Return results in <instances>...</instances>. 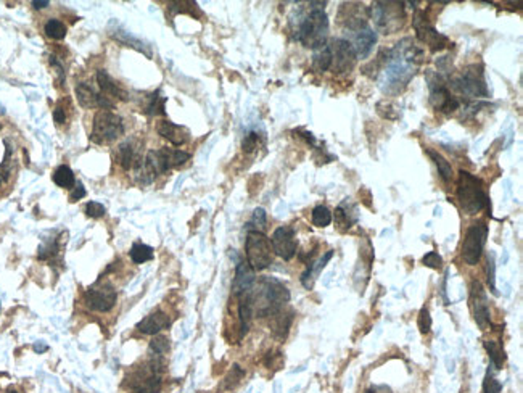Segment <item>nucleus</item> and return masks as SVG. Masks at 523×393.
<instances>
[{"label": "nucleus", "mask_w": 523, "mask_h": 393, "mask_svg": "<svg viewBox=\"0 0 523 393\" xmlns=\"http://www.w3.org/2000/svg\"><path fill=\"white\" fill-rule=\"evenodd\" d=\"M329 18L322 8H313L296 28L295 37L308 49L318 50L327 44Z\"/></svg>", "instance_id": "nucleus-1"}, {"label": "nucleus", "mask_w": 523, "mask_h": 393, "mask_svg": "<svg viewBox=\"0 0 523 393\" xmlns=\"http://www.w3.org/2000/svg\"><path fill=\"white\" fill-rule=\"evenodd\" d=\"M458 202L460 208L467 214H477L488 207L489 199L484 194L482 181L477 176L470 174L467 171H459L458 181Z\"/></svg>", "instance_id": "nucleus-2"}, {"label": "nucleus", "mask_w": 523, "mask_h": 393, "mask_svg": "<svg viewBox=\"0 0 523 393\" xmlns=\"http://www.w3.org/2000/svg\"><path fill=\"white\" fill-rule=\"evenodd\" d=\"M290 292L287 287L272 277H266L261 282V292L258 295V314L274 316L282 310V306L289 303Z\"/></svg>", "instance_id": "nucleus-3"}, {"label": "nucleus", "mask_w": 523, "mask_h": 393, "mask_svg": "<svg viewBox=\"0 0 523 393\" xmlns=\"http://www.w3.org/2000/svg\"><path fill=\"white\" fill-rule=\"evenodd\" d=\"M245 253H247V263L253 271H263L269 268L274 258L271 241L261 231L248 232Z\"/></svg>", "instance_id": "nucleus-4"}, {"label": "nucleus", "mask_w": 523, "mask_h": 393, "mask_svg": "<svg viewBox=\"0 0 523 393\" xmlns=\"http://www.w3.org/2000/svg\"><path fill=\"white\" fill-rule=\"evenodd\" d=\"M372 20L377 30L385 34H393L404 23V3L402 2H376L371 7Z\"/></svg>", "instance_id": "nucleus-5"}, {"label": "nucleus", "mask_w": 523, "mask_h": 393, "mask_svg": "<svg viewBox=\"0 0 523 393\" xmlns=\"http://www.w3.org/2000/svg\"><path fill=\"white\" fill-rule=\"evenodd\" d=\"M451 88L460 95H465L467 99H480L486 97V81H484L482 66L472 65L465 68L458 78L451 79Z\"/></svg>", "instance_id": "nucleus-6"}, {"label": "nucleus", "mask_w": 523, "mask_h": 393, "mask_svg": "<svg viewBox=\"0 0 523 393\" xmlns=\"http://www.w3.org/2000/svg\"><path fill=\"white\" fill-rule=\"evenodd\" d=\"M190 160V153L179 148H158V150H150L147 155L145 165L150 168L153 174H163V172L172 170V168L182 166L184 163Z\"/></svg>", "instance_id": "nucleus-7"}, {"label": "nucleus", "mask_w": 523, "mask_h": 393, "mask_svg": "<svg viewBox=\"0 0 523 393\" xmlns=\"http://www.w3.org/2000/svg\"><path fill=\"white\" fill-rule=\"evenodd\" d=\"M124 134L123 119L112 112H99L94 117L92 141L99 143L114 142Z\"/></svg>", "instance_id": "nucleus-8"}, {"label": "nucleus", "mask_w": 523, "mask_h": 393, "mask_svg": "<svg viewBox=\"0 0 523 393\" xmlns=\"http://www.w3.org/2000/svg\"><path fill=\"white\" fill-rule=\"evenodd\" d=\"M488 237V226L484 223H475L467 229L462 243V258L469 266H475L483 255Z\"/></svg>", "instance_id": "nucleus-9"}, {"label": "nucleus", "mask_w": 523, "mask_h": 393, "mask_svg": "<svg viewBox=\"0 0 523 393\" xmlns=\"http://www.w3.org/2000/svg\"><path fill=\"white\" fill-rule=\"evenodd\" d=\"M427 79H429L430 85V103L436 112L453 113L455 110H459L460 100L449 92V89L446 88L444 79L441 78L440 73H429Z\"/></svg>", "instance_id": "nucleus-10"}, {"label": "nucleus", "mask_w": 523, "mask_h": 393, "mask_svg": "<svg viewBox=\"0 0 523 393\" xmlns=\"http://www.w3.org/2000/svg\"><path fill=\"white\" fill-rule=\"evenodd\" d=\"M116 300L118 294L110 282H100V284L90 287L85 292V305L90 310L99 311V313H107V311L114 308Z\"/></svg>", "instance_id": "nucleus-11"}, {"label": "nucleus", "mask_w": 523, "mask_h": 393, "mask_svg": "<svg viewBox=\"0 0 523 393\" xmlns=\"http://www.w3.org/2000/svg\"><path fill=\"white\" fill-rule=\"evenodd\" d=\"M412 25H414V30L417 32V37H419V41H422L424 44L429 46L430 50L440 52V50H443L449 46L448 37L440 34V32L430 25L424 12H416L414 20H412Z\"/></svg>", "instance_id": "nucleus-12"}, {"label": "nucleus", "mask_w": 523, "mask_h": 393, "mask_svg": "<svg viewBox=\"0 0 523 393\" xmlns=\"http://www.w3.org/2000/svg\"><path fill=\"white\" fill-rule=\"evenodd\" d=\"M330 47L332 52V66L330 70H334V73L343 74L349 73L354 68L358 57L354 54L353 46L349 44V41L345 39H335Z\"/></svg>", "instance_id": "nucleus-13"}, {"label": "nucleus", "mask_w": 523, "mask_h": 393, "mask_svg": "<svg viewBox=\"0 0 523 393\" xmlns=\"http://www.w3.org/2000/svg\"><path fill=\"white\" fill-rule=\"evenodd\" d=\"M271 245L272 252H274L277 256H280L282 260L285 261H290L291 258L296 255V247H298L295 231L289 226H282L276 229L274 234H272Z\"/></svg>", "instance_id": "nucleus-14"}, {"label": "nucleus", "mask_w": 523, "mask_h": 393, "mask_svg": "<svg viewBox=\"0 0 523 393\" xmlns=\"http://www.w3.org/2000/svg\"><path fill=\"white\" fill-rule=\"evenodd\" d=\"M369 10L362 3H345L340 10V23L349 31H358L367 26Z\"/></svg>", "instance_id": "nucleus-15"}, {"label": "nucleus", "mask_w": 523, "mask_h": 393, "mask_svg": "<svg viewBox=\"0 0 523 393\" xmlns=\"http://www.w3.org/2000/svg\"><path fill=\"white\" fill-rule=\"evenodd\" d=\"M472 305L475 323L480 325V329H486L489 325V321H491V316H489L486 292H484L483 285L480 284L478 281L472 282Z\"/></svg>", "instance_id": "nucleus-16"}, {"label": "nucleus", "mask_w": 523, "mask_h": 393, "mask_svg": "<svg viewBox=\"0 0 523 393\" xmlns=\"http://www.w3.org/2000/svg\"><path fill=\"white\" fill-rule=\"evenodd\" d=\"M76 97L81 107L84 108H113L114 105L108 97H105L103 94H97L94 90L92 85L79 83L76 85Z\"/></svg>", "instance_id": "nucleus-17"}, {"label": "nucleus", "mask_w": 523, "mask_h": 393, "mask_svg": "<svg viewBox=\"0 0 523 393\" xmlns=\"http://www.w3.org/2000/svg\"><path fill=\"white\" fill-rule=\"evenodd\" d=\"M351 32H353V41L349 42V44L353 46L354 54H356L358 59H361V60L367 59L377 42L376 32H373L369 26L361 28V30H358V31H351Z\"/></svg>", "instance_id": "nucleus-18"}, {"label": "nucleus", "mask_w": 523, "mask_h": 393, "mask_svg": "<svg viewBox=\"0 0 523 393\" xmlns=\"http://www.w3.org/2000/svg\"><path fill=\"white\" fill-rule=\"evenodd\" d=\"M254 284V271L249 268L248 263L240 261L235 270V277L232 282V294L235 296H242L249 294Z\"/></svg>", "instance_id": "nucleus-19"}, {"label": "nucleus", "mask_w": 523, "mask_h": 393, "mask_svg": "<svg viewBox=\"0 0 523 393\" xmlns=\"http://www.w3.org/2000/svg\"><path fill=\"white\" fill-rule=\"evenodd\" d=\"M156 131L161 137H165L167 142H171L172 145H176V147L184 145L190 137L189 129L184 126H179V124L167 121V119H161V121L156 124Z\"/></svg>", "instance_id": "nucleus-20"}, {"label": "nucleus", "mask_w": 523, "mask_h": 393, "mask_svg": "<svg viewBox=\"0 0 523 393\" xmlns=\"http://www.w3.org/2000/svg\"><path fill=\"white\" fill-rule=\"evenodd\" d=\"M171 325V319L170 316L163 311H156V313H152L150 316H147L145 319H142L141 323L137 324V330H141L142 334L147 335H156L160 334L163 329H167Z\"/></svg>", "instance_id": "nucleus-21"}, {"label": "nucleus", "mask_w": 523, "mask_h": 393, "mask_svg": "<svg viewBox=\"0 0 523 393\" xmlns=\"http://www.w3.org/2000/svg\"><path fill=\"white\" fill-rule=\"evenodd\" d=\"M97 84L103 95L108 97H116L119 100H127V92L110 76L105 70L97 71Z\"/></svg>", "instance_id": "nucleus-22"}, {"label": "nucleus", "mask_w": 523, "mask_h": 393, "mask_svg": "<svg viewBox=\"0 0 523 393\" xmlns=\"http://www.w3.org/2000/svg\"><path fill=\"white\" fill-rule=\"evenodd\" d=\"M332 256H334V252L329 250L322 258H320L319 261L311 263V265L308 266V270H306L303 272V276H301V284L305 285V289H308V290L313 289L316 277L320 274V271L324 270L325 265H327V263L332 260Z\"/></svg>", "instance_id": "nucleus-23"}, {"label": "nucleus", "mask_w": 523, "mask_h": 393, "mask_svg": "<svg viewBox=\"0 0 523 393\" xmlns=\"http://www.w3.org/2000/svg\"><path fill=\"white\" fill-rule=\"evenodd\" d=\"M330 66H332V52H330V47L325 44L320 49L314 50L313 68L318 73H325V71L330 70Z\"/></svg>", "instance_id": "nucleus-24"}, {"label": "nucleus", "mask_w": 523, "mask_h": 393, "mask_svg": "<svg viewBox=\"0 0 523 393\" xmlns=\"http://www.w3.org/2000/svg\"><path fill=\"white\" fill-rule=\"evenodd\" d=\"M427 153H429V157L433 160L436 168H438L441 179H443L444 182H449L451 179H453V166L449 165V161L446 160L441 153H438L436 150H431V148H427Z\"/></svg>", "instance_id": "nucleus-25"}, {"label": "nucleus", "mask_w": 523, "mask_h": 393, "mask_svg": "<svg viewBox=\"0 0 523 393\" xmlns=\"http://www.w3.org/2000/svg\"><path fill=\"white\" fill-rule=\"evenodd\" d=\"M119 163H121L124 170H131L132 166L137 168L142 163L136 155V148L131 145V142H124L119 147Z\"/></svg>", "instance_id": "nucleus-26"}, {"label": "nucleus", "mask_w": 523, "mask_h": 393, "mask_svg": "<svg viewBox=\"0 0 523 393\" xmlns=\"http://www.w3.org/2000/svg\"><path fill=\"white\" fill-rule=\"evenodd\" d=\"M484 348H486L489 361H491L494 369H501L504 361H506L501 343L496 342V340H486V342H484Z\"/></svg>", "instance_id": "nucleus-27"}, {"label": "nucleus", "mask_w": 523, "mask_h": 393, "mask_svg": "<svg viewBox=\"0 0 523 393\" xmlns=\"http://www.w3.org/2000/svg\"><path fill=\"white\" fill-rule=\"evenodd\" d=\"M54 182L63 189H73L74 185V172L70 166L61 165L54 171Z\"/></svg>", "instance_id": "nucleus-28"}, {"label": "nucleus", "mask_w": 523, "mask_h": 393, "mask_svg": "<svg viewBox=\"0 0 523 393\" xmlns=\"http://www.w3.org/2000/svg\"><path fill=\"white\" fill-rule=\"evenodd\" d=\"M129 255H131L132 263H136V265H142V263H147L152 260L153 248L145 245V243H136V245L131 248V252H129Z\"/></svg>", "instance_id": "nucleus-29"}, {"label": "nucleus", "mask_w": 523, "mask_h": 393, "mask_svg": "<svg viewBox=\"0 0 523 393\" xmlns=\"http://www.w3.org/2000/svg\"><path fill=\"white\" fill-rule=\"evenodd\" d=\"M354 221H356V216H351V213H349V210L345 203L340 205V207L335 210V223H337V226L342 229V231L351 228Z\"/></svg>", "instance_id": "nucleus-30"}, {"label": "nucleus", "mask_w": 523, "mask_h": 393, "mask_svg": "<svg viewBox=\"0 0 523 393\" xmlns=\"http://www.w3.org/2000/svg\"><path fill=\"white\" fill-rule=\"evenodd\" d=\"M44 31L50 39L55 41H61L66 36V26L60 20H55V18H52V20L45 23Z\"/></svg>", "instance_id": "nucleus-31"}, {"label": "nucleus", "mask_w": 523, "mask_h": 393, "mask_svg": "<svg viewBox=\"0 0 523 393\" xmlns=\"http://www.w3.org/2000/svg\"><path fill=\"white\" fill-rule=\"evenodd\" d=\"M332 213H330V210L327 207H322V205H319V207H316L313 210V224L318 228H327L330 226V223H332Z\"/></svg>", "instance_id": "nucleus-32"}, {"label": "nucleus", "mask_w": 523, "mask_h": 393, "mask_svg": "<svg viewBox=\"0 0 523 393\" xmlns=\"http://www.w3.org/2000/svg\"><path fill=\"white\" fill-rule=\"evenodd\" d=\"M147 113L150 114H163L165 113V99L161 97L160 92L150 95V102H148Z\"/></svg>", "instance_id": "nucleus-33"}, {"label": "nucleus", "mask_w": 523, "mask_h": 393, "mask_svg": "<svg viewBox=\"0 0 523 393\" xmlns=\"http://www.w3.org/2000/svg\"><path fill=\"white\" fill-rule=\"evenodd\" d=\"M417 325H419L420 334H429L431 329V316L429 308H422L419 313V318H417Z\"/></svg>", "instance_id": "nucleus-34"}, {"label": "nucleus", "mask_w": 523, "mask_h": 393, "mask_svg": "<svg viewBox=\"0 0 523 393\" xmlns=\"http://www.w3.org/2000/svg\"><path fill=\"white\" fill-rule=\"evenodd\" d=\"M486 272H488V285H489V290L493 292L494 295H498V290H496V266H494V255L493 253H489L488 256V266H486Z\"/></svg>", "instance_id": "nucleus-35"}, {"label": "nucleus", "mask_w": 523, "mask_h": 393, "mask_svg": "<svg viewBox=\"0 0 523 393\" xmlns=\"http://www.w3.org/2000/svg\"><path fill=\"white\" fill-rule=\"evenodd\" d=\"M167 350H170V340H167L166 337H155L152 340L150 352L155 353L156 356H160V354L166 353Z\"/></svg>", "instance_id": "nucleus-36"}, {"label": "nucleus", "mask_w": 523, "mask_h": 393, "mask_svg": "<svg viewBox=\"0 0 523 393\" xmlns=\"http://www.w3.org/2000/svg\"><path fill=\"white\" fill-rule=\"evenodd\" d=\"M502 385L498 379H494L491 374L488 372V376L484 377L483 382V393H501Z\"/></svg>", "instance_id": "nucleus-37"}, {"label": "nucleus", "mask_w": 523, "mask_h": 393, "mask_svg": "<svg viewBox=\"0 0 523 393\" xmlns=\"http://www.w3.org/2000/svg\"><path fill=\"white\" fill-rule=\"evenodd\" d=\"M422 263H424L427 268H431V270H440L441 265H443V258H441L436 252H429L424 258H422Z\"/></svg>", "instance_id": "nucleus-38"}, {"label": "nucleus", "mask_w": 523, "mask_h": 393, "mask_svg": "<svg viewBox=\"0 0 523 393\" xmlns=\"http://www.w3.org/2000/svg\"><path fill=\"white\" fill-rule=\"evenodd\" d=\"M252 223L254 224V231H259V229H265L266 228V223H267V216H266V212L263 208H256L253 212V218H252Z\"/></svg>", "instance_id": "nucleus-39"}, {"label": "nucleus", "mask_w": 523, "mask_h": 393, "mask_svg": "<svg viewBox=\"0 0 523 393\" xmlns=\"http://www.w3.org/2000/svg\"><path fill=\"white\" fill-rule=\"evenodd\" d=\"M85 213H88V216L90 218H102L105 216V213H107V210H105L102 203L89 202L88 207H85Z\"/></svg>", "instance_id": "nucleus-40"}, {"label": "nucleus", "mask_w": 523, "mask_h": 393, "mask_svg": "<svg viewBox=\"0 0 523 393\" xmlns=\"http://www.w3.org/2000/svg\"><path fill=\"white\" fill-rule=\"evenodd\" d=\"M256 145H258V134L252 132V134H248V136L243 139V143H242V147H243V150H245V152H247V153L253 152V150H254V148H256Z\"/></svg>", "instance_id": "nucleus-41"}, {"label": "nucleus", "mask_w": 523, "mask_h": 393, "mask_svg": "<svg viewBox=\"0 0 523 393\" xmlns=\"http://www.w3.org/2000/svg\"><path fill=\"white\" fill-rule=\"evenodd\" d=\"M73 194H71V202H78V200L85 196V189L81 182H76V187H73Z\"/></svg>", "instance_id": "nucleus-42"}, {"label": "nucleus", "mask_w": 523, "mask_h": 393, "mask_svg": "<svg viewBox=\"0 0 523 393\" xmlns=\"http://www.w3.org/2000/svg\"><path fill=\"white\" fill-rule=\"evenodd\" d=\"M54 119H55V123H59V124H63V123L66 121V114H65V110H63V108H61V107L55 108V112H54Z\"/></svg>", "instance_id": "nucleus-43"}, {"label": "nucleus", "mask_w": 523, "mask_h": 393, "mask_svg": "<svg viewBox=\"0 0 523 393\" xmlns=\"http://www.w3.org/2000/svg\"><path fill=\"white\" fill-rule=\"evenodd\" d=\"M367 393H393L390 387L387 385H380V387H373L371 390H367Z\"/></svg>", "instance_id": "nucleus-44"}, {"label": "nucleus", "mask_w": 523, "mask_h": 393, "mask_svg": "<svg viewBox=\"0 0 523 393\" xmlns=\"http://www.w3.org/2000/svg\"><path fill=\"white\" fill-rule=\"evenodd\" d=\"M49 3H50L49 0H32V7L37 8V10L49 7Z\"/></svg>", "instance_id": "nucleus-45"}, {"label": "nucleus", "mask_w": 523, "mask_h": 393, "mask_svg": "<svg viewBox=\"0 0 523 393\" xmlns=\"http://www.w3.org/2000/svg\"><path fill=\"white\" fill-rule=\"evenodd\" d=\"M36 352H44V350H47V347H44V345H42V347H41V345H36Z\"/></svg>", "instance_id": "nucleus-46"}, {"label": "nucleus", "mask_w": 523, "mask_h": 393, "mask_svg": "<svg viewBox=\"0 0 523 393\" xmlns=\"http://www.w3.org/2000/svg\"><path fill=\"white\" fill-rule=\"evenodd\" d=\"M7 393H18V392H17V390H8Z\"/></svg>", "instance_id": "nucleus-47"}, {"label": "nucleus", "mask_w": 523, "mask_h": 393, "mask_svg": "<svg viewBox=\"0 0 523 393\" xmlns=\"http://www.w3.org/2000/svg\"><path fill=\"white\" fill-rule=\"evenodd\" d=\"M0 128H2V126H0Z\"/></svg>", "instance_id": "nucleus-48"}]
</instances>
